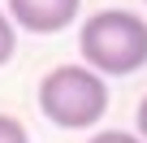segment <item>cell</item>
<instances>
[{
    "instance_id": "1",
    "label": "cell",
    "mask_w": 147,
    "mask_h": 143,
    "mask_svg": "<svg viewBox=\"0 0 147 143\" xmlns=\"http://www.w3.org/2000/svg\"><path fill=\"white\" fill-rule=\"evenodd\" d=\"M82 65L100 78H125L147 65V22L130 9H100L78 26Z\"/></svg>"
},
{
    "instance_id": "4",
    "label": "cell",
    "mask_w": 147,
    "mask_h": 143,
    "mask_svg": "<svg viewBox=\"0 0 147 143\" xmlns=\"http://www.w3.org/2000/svg\"><path fill=\"white\" fill-rule=\"evenodd\" d=\"M13 52H18V26H13V18L5 9H0V65H9Z\"/></svg>"
},
{
    "instance_id": "5",
    "label": "cell",
    "mask_w": 147,
    "mask_h": 143,
    "mask_svg": "<svg viewBox=\"0 0 147 143\" xmlns=\"http://www.w3.org/2000/svg\"><path fill=\"white\" fill-rule=\"evenodd\" d=\"M0 143H30V134H26V126H22L18 117L0 113Z\"/></svg>"
},
{
    "instance_id": "6",
    "label": "cell",
    "mask_w": 147,
    "mask_h": 143,
    "mask_svg": "<svg viewBox=\"0 0 147 143\" xmlns=\"http://www.w3.org/2000/svg\"><path fill=\"white\" fill-rule=\"evenodd\" d=\"M87 143H147V139H138L134 130H95Z\"/></svg>"
},
{
    "instance_id": "7",
    "label": "cell",
    "mask_w": 147,
    "mask_h": 143,
    "mask_svg": "<svg viewBox=\"0 0 147 143\" xmlns=\"http://www.w3.org/2000/svg\"><path fill=\"white\" fill-rule=\"evenodd\" d=\"M134 126H138V139H147V96H143L138 108H134Z\"/></svg>"
},
{
    "instance_id": "2",
    "label": "cell",
    "mask_w": 147,
    "mask_h": 143,
    "mask_svg": "<svg viewBox=\"0 0 147 143\" xmlns=\"http://www.w3.org/2000/svg\"><path fill=\"white\" fill-rule=\"evenodd\" d=\"M39 113L61 130H91L108 113V78L87 65H56L39 78Z\"/></svg>"
},
{
    "instance_id": "3",
    "label": "cell",
    "mask_w": 147,
    "mask_h": 143,
    "mask_svg": "<svg viewBox=\"0 0 147 143\" xmlns=\"http://www.w3.org/2000/svg\"><path fill=\"white\" fill-rule=\"evenodd\" d=\"M5 13L30 35H61L82 13V0H5Z\"/></svg>"
}]
</instances>
